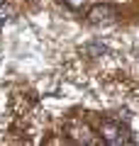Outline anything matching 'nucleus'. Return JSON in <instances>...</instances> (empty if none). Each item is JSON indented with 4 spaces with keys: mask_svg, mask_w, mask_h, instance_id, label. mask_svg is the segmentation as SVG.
<instances>
[{
    "mask_svg": "<svg viewBox=\"0 0 139 146\" xmlns=\"http://www.w3.org/2000/svg\"><path fill=\"white\" fill-rule=\"evenodd\" d=\"M100 139L110 146H122V144H132V136H129V129L122 127L120 122H112V119H105L100 124Z\"/></svg>",
    "mask_w": 139,
    "mask_h": 146,
    "instance_id": "1",
    "label": "nucleus"
},
{
    "mask_svg": "<svg viewBox=\"0 0 139 146\" xmlns=\"http://www.w3.org/2000/svg\"><path fill=\"white\" fill-rule=\"evenodd\" d=\"M115 20H117V7L108 5V3L90 7V12H88V22H90V25H110V22H115Z\"/></svg>",
    "mask_w": 139,
    "mask_h": 146,
    "instance_id": "2",
    "label": "nucleus"
},
{
    "mask_svg": "<svg viewBox=\"0 0 139 146\" xmlns=\"http://www.w3.org/2000/svg\"><path fill=\"white\" fill-rule=\"evenodd\" d=\"M66 7H71V10H81L83 5H86V0H61Z\"/></svg>",
    "mask_w": 139,
    "mask_h": 146,
    "instance_id": "3",
    "label": "nucleus"
}]
</instances>
